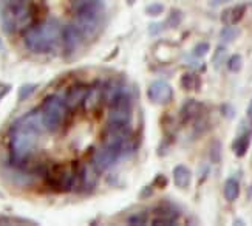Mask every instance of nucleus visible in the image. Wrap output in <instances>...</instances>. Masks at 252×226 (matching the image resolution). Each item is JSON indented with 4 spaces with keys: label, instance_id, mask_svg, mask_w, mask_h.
Segmentation results:
<instances>
[{
    "label": "nucleus",
    "instance_id": "nucleus-1",
    "mask_svg": "<svg viewBox=\"0 0 252 226\" xmlns=\"http://www.w3.org/2000/svg\"><path fill=\"white\" fill-rule=\"evenodd\" d=\"M42 130H45L42 123L40 107L31 110L11 126L9 129V155L14 167L24 169V166L34 157L39 147Z\"/></svg>",
    "mask_w": 252,
    "mask_h": 226
},
{
    "label": "nucleus",
    "instance_id": "nucleus-2",
    "mask_svg": "<svg viewBox=\"0 0 252 226\" xmlns=\"http://www.w3.org/2000/svg\"><path fill=\"white\" fill-rule=\"evenodd\" d=\"M25 47L36 55H45L62 44V28L54 20L31 25L24 31Z\"/></svg>",
    "mask_w": 252,
    "mask_h": 226
},
{
    "label": "nucleus",
    "instance_id": "nucleus-3",
    "mask_svg": "<svg viewBox=\"0 0 252 226\" xmlns=\"http://www.w3.org/2000/svg\"><path fill=\"white\" fill-rule=\"evenodd\" d=\"M31 8L27 0H5L0 8V24L5 33L14 34L31 27Z\"/></svg>",
    "mask_w": 252,
    "mask_h": 226
},
{
    "label": "nucleus",
    "instance_id": "nucleus-4",
    "mask_svg": "<svg viewBox=\"0 0 252 226\" xmlns=\"http://www.w3.org/2000/svg\"><path fill=\"white\" fill-rule=\"evenodd\" d=\"M40 113H42V123L45 130L54 133L59 132L65 126L68 120L70 109L65 99H62L58 95H48L45 99L42 101L40 105Z\"/></svg>",
    "mask_w": 252,
    "mask_h": 226
},
{
    "label": "nucleus",
    "instance_id": "nucleus-5",
    "mask_svg": "<svg viewBox=\"0 0 252 226\" xmlns=\"http://www.w3.org/2000/svg\"><path fill=\"white\" fill-rule=\"evenodd\" d=\"M74 16V25L79 28L81 34L85 40L93 39L101 30L102 17H104V8L102 3H96L90 6H84L81 9H76Z\"/></svg>",
    "mask_w": 252,
    "mask_h": 226
},
{
    "label": "nucleus",
    "instance_id": "nucleus-6",
    "mask_svg": "<svg viewBox=\"0 0 252 226\" xmlns=\"http://www.w3.org/2000/svg\"><path fill=\"white\" fill-rule=\"evenodd\" d=\"M78 170L68 164H54L45 170L47 185L56 192H70L74 189Z\"/></svg>",
    "mask_w": 252,
    "mask_h": 226
},
{
    "label": "nucleus",
    "instance_id": "nucleus-7",
    "mask_svg": "<svg viewBox=\"0 0 252 226\" xmlns=\"http://www.w3.org/2000/svg\"><path fill=\"white\" fill-rule=\"evenodd\" d=\"M102 144L108 146L119 154L128 152L131 146V132L128 126H118V124H107L105 132L102 133Z\"/></svg>",
    "mask_w": 252,
    "mask_h": 226
},
{
    "label": "nucleus",
    "instance_id": "nucleus-8",
    "mask_svg": "<svg viewBox=\"0 0 252 226\" xmlns=\"http://www.w3.org/2000/svg\"><path fill=\"white\" fill-rule=\"evenodd\" d=\"M119 157H121V154H119L118 150L102 144L101 147H97L93 152L92 164L101 172V170H105V169H110L119 160Z\"/></svg>",
    "mask_w": 252,
    "mask_h": 226
},
{
    "label": "nucleus",
    "instance_id": "nucleus-9",
    "mask_svg": "<svg viewBox=\"0 0 252 226\" xmlns=\"http://www.w3.org/2000/svg\"><path fill=\"white\" fill-rule=\"evenodd\" d=\"M172 87L164 81H155L149 85L147 89V98L153 104H159V105H166L172 101Z\"/></svg>",
    "mask_w": 252,
    "mask_h": 226
},
{
    "label": "nucleus",
    "instance_id": "nucleus-10",
    "mask_svg": "<svg viewBox=\"0 0 252 226\" xmlns=\"http://www.w3.org/2000/svg\"><path fill=\"white\" fill-rule=\"evenodd\" d=\"M180 217V211L177 206H173L170 203H161L159 206L155 208V220L152 223L153 225H164V226H169V225H175L177 223V219Z\"/></svg>",
    "mask_w": 252,
    "mask_h": 226
},
{
    "label": "nucleus",
    "instance_id": "nucleus-11",
    "mask_svg": "<svg viewBox=\"0 0 252 226\" xmlns=\"http://www.w3.org/2000/svg\"><path fill=\"white\" fill-rule=\"evenodd\" d=\"M89 89L90 87H87L85 84H74L71 85V87L67 90V93H65V102H67L68 105V109L70 112H74V110H78L79 107L84 105V101H85V96L87 93H89Z\"/></svg>",
    "mask_w": 252,
    "mask_h": 226
},
{
    "label": "nucleus",
    "instance_id": "nucleus-12",
    "mask_svg": "<svg viewBox=\"0 0 252 226\" xmlns=\"http://www.w3.org/2000/svg\"><path fill=\"white\" fill-rule=\"evenodd\" d=\"M97 175H99V170H97L93 164H85L78 170V178H76V185H79L81 191L90 192L97 183Z\"/></svg>",
    "mask_w": 252,
    "mask_h": 226
},
{
    "label": "nucleus",
    "instance_id": "nucleus-13",
    "mask_svg": "<svg viewBox=\"0 0 252 226\" xmlns=\"http://www.w3.org/2000/svg\"><path fill=\"white\" fill-rule=\"evenodd\" d=\"M82 40H84V37L81 34V31H79V28L76 27L74 24L65 27L62 30V42H63V45H65V50H67V53H70V55L81 47Z\"/></svg>",
    "mask_w": 252,
    "mask_h": 226
},
{
    "label": "nucleus",
    "instance_id": "nucleus-14",
    "mask_svg": "<svg viewBox=\"0 0 252 226\" xmlns=\"http://www.w3.org/2000/svg\"><path fill=\"white\" fill-rule=\"evenodd\" d=\"M102 101H104V90L99 85H94V87L89 89V93H87L85 101H84V107H85V110L93 112L102 104Z\"/></svg>",
    "mask_w": 252,
    "mask_h": 226
},
{
    "label": "nucleus",
    "instance_id": "nucleus-15",
    "mask_svg": "<svg viewBox=\"0 0 252 226\" xmlns=\"http://www.w3.org/2000/svg\"><path fill=\"white\" fill-rule=\"evenodd\" d=\"M245 13H246V6L245 5H237L234 8H227L221 14V20L226 25H235L243 19Z\"/></svg>",
    "mask_w": 252,
    "mask_h": 226
},
{
    "label": "nucleus",
    "instance_id": "nucleus-16",
    "mask_svg": "<svg viewBox=\"0 0 252 226\" xmlns=\"http://www.w3.org/2000/svg\"><path fill=\"white\" fill-rule=\"evenodd\" d=\"M173 181H175V185H177L178 188L186 189L192 181L190 170L186 166H183V164H178L177 167L173 169Z\"/></svg>",
    "mask_w": 252,
    "mask_h": 226
},
{
    "label": "nucleus",
    "instance_id": "nucleus-17",
    "mask_svg": "<svg viewBox=\"0 0 252 226\" xmlns=\"http://www.w3.org/2000/svg\"><path fill=\"white\" fill-rule=\"evenodd\" d=\"M249 144H251V130H246V132H243L242 135H240L238 138L234 139L232 150L235 152L237 157H243L248 152Z\"/></svg>",
    "mask_w": 252,
    "mask_h": 226
},
{
    "label": "nucleus",
    "instance_id": "nucleus-18",
    "mask_svg": "<svg viewBox=\"0 0 252 226\" xmlns=\"http://www.w3.org/2000/svg\"><path fill=\"white\" fill-rule=\"evenodd\" d=\"M200 110H201V104L193 101V99H189L181 109V120L183 121H190V120H193V118L198 116Z\"/></svg>",
    "mask_w": 252,
    "mask_h": 226
},
{
    "label": "nucleus",
    "instance_id": "nucleus-19",
    "mask_svg": "<svg viewBox=\"0 0 252 226\" xmlns=\"http://www.w3.org/2000/svg\"><path fill=\"white\" fill-rule=\"evenodd\" d=\"M181 87L188 92H195L200 89V78L195 73H184L181 76Z\"/></svg>",
    "mask_w": 252,
    "mask_h": 226
},
{
    "label": "nucleus",
    "instance_id": "nucleus-20",
    "mask_svg": "<svg viewBox=\"0 0 252 226\" xmlns=\"http://www.w3.org/2000/svg\"><path fill=\"white\" fill-rule=\"evenodd\" d=\"M240 195V185L235 178H229L224 185V197L227 201H235Z\"/></svg>",
    "mask_w": 252,
    "mask_h": 226
},
{
    "label": "nucleus",
    "instance_id": "nucleus-21",
    "mask_svg": "<svg viewBox=\"0 0 252 226\" xmlns=\"http://www.w3.org/2000/svg\"><path fill=\"white\" fill-rule=\"evenodd\" d=\"M240 36V30L235 28L234 25H227L221 30V33H220V39L223 42H232L235 40L237 37Z\"/></svg>",
    "mask_w": 252,
    "mask_h": 226
},
{
    "label": "nucleus",
    "instance_id": "nucleus-22",
    "mask_svg": "<svg viewBox=\"0 0 252 226\" xmlns=\"http://www.w3.org/2000/svg\"><path fill=\"white\" fill-rule=\"evenodd\" d=\"M37 90V85L36 84H24L22 87L19 89V101H25L28 99L30 96Z\"/></svg>",
    "mask_w": 252,
    "mask_h": 226
},
{
    "label": "nucleus",
    "instance_id": "nucleus-23",
    "mask_svg": "<svg viewBox=\"0 0 252 226\" xmlns=\"http://www.w3.org/2000/svg\"><path fill=\"white\" fill-rule=\"evenodd\" d=\"M227 67H229V70L234 71V73L242 70V67H243V59H242V56H240V55H234V56L229 58Z\"/></svg>",
    "mask_w": 252,
    "mask_h": 226
},
{
    "label": "nucleus",
    "instance_id": "nucleus-24",
    "mask_svg": "<svg viewBox=\"0 0 252 226\" xmlns=\"http://www.w3.org/2000/svg\"><path fill=\"white\" fill-rule=\"evenodd\" d=\"M226 56H227V50H226L224 47H218L217 51H215V55H214V59H212L214 65H215L217 68H220Z\"/></svg>",
    "mask_w": 252,
    "mask_h": 226
},
{
    "label": "nucleus",
    "instance_id": "nucleus-25",
    "mask_svg": "<svg viewBox=\"0 0 252 226\" xmlns=\"http://www.w3.org/2000/svg\"><path fill=\"white\" fill-rule=\"evenodd\" d=\"M164 13V5L161 3H152L146 8V14L150 17H158Z\"/></svg>",
    "mask_w": 252,
    "mask_h": 226
},
{
    "label": "nucleus",
    "instance_id": "nucleus-26",
    "mask_svg": "<svg viewBox=\"0 0 252 226\" xmlns=\"http://www.w3.org/2000/svg\"><path fill=\"white\" fill-rule=\"evenodd\" d=\"M96 3H102V0H71V6L76 11V9H81L84 6H90V5H96Z\"/></svg>",
    "mask_w": 252,
    "mask_h": 226
},
{
    "label": "nucleus",
    "instance_id": "nucleus-27",
    "mask_svg": "<svg viewBox=\"0 0 252 226\" xmlns=\"http://www.w3.org/2000/svg\"><path fill=\"white\" fill-rule=\"evenodd\" d=\"M181 24V13L177 11V9H173V11L169 14V19H167V25L175 28V27H178Z\"/></svg>",
    "mask_w": 252,
    "mask_h": 226
},
{
    "label": "nucleus",
    "instance_id": "nucleus-28",
    "mask_svg": "<svg viewBox=\"0 0 252 226\" xmlns=\"http://www.w3.org/2000/svg\"><path fill=\"white\" fill-rule=\"evenodd\" d=\"M127 223L128 225H146L147 220H146L144 214H133V215H130V217L127 219Z\"/></svg>",
    "mask_w": 252,
    "mask_h": 226
},
{
    "label": "nucleus",
    "instance_id": "nucleus-29",
    "mask_svg": "<svg viewBox=\"0 0 252 226\" xmlns=\"http://www.w3.org/2000/svg\"><path fill=\"white\" fill-rule=\"evenodd\" d=\"M207 51H209V44L203 42V44H198L193 48V56L195 58H203V56H206Z\"/></svg>",
    "mask_w": 252,
    "mask_h": 226
},
{
    "label": "nucleus",
    "instance_id": "nucleus-30",
    "mask_svg": "<svg viewBox=\"0 0 252 226\" xmlns=\"http://www.w3.org/2000/svg\"><path fill=\"white\" fill-rule=\"evenodd\" d=\"M214 152H212V160L215 161V163H217V161H220V143H215L214 144Z\"/></svg>",
    "mask_w": 252,
    "mask_h": 226
},
{
    "label": "nucleus",
    "instance_id": "nucleus-31",
    "mask_svg": "<svg viewBox=\"0 0 252 226\" xmlns=\"http://www.w3.org/2000/svg\"><path fill=\"white\" fill-rule=\"evenodd\" d=\"M11 90V87H9V85H5V84H0V99H2L3 98V96L8 93Z\"/></svg>",
    "mask_w": 252,
    "mask_h": 226
},
{
    "label": "nucleus",
    "instance_id": "nucleus-32",
    "mask_svg": "<svg viewBox=\"0 0 252 226\" xmlns=\"http://www.w3.org/2000/svg\"><path fill=\"white\" fill-rule=\"evenodd\" d=\"M231 0H209V3L212 5V6H220V5H226V3H229Z\"/></svg>",
    "mask_w": 252,
    "mask_h": 226
},
{
    "label": "nucleus",
    "instance_id": "nucleus-33",
    "mask_svg": "<svg viewBox=\"0 0 252 226\" xmlns=\"http://www.w3.org/2000/svg\"><path fill=\"white\" fill-rule=\"evenodd\" d=\"M164 27L161 25V24H153V25H150V33L152 34H155V31H157V33H159V31L162 30Z\"/></svg>",
    "mask_w": 252,
    "mask_h": 226
},
{
    "label": "nucleus",
    "instance_id": "nucleus-34",
    "mask_svg": "<svg viewBox=\"0 0 252 226\" xmlns=\"http://www.w3.org/2000/svg\"><path fill=\"white\" fill-rule=\"evenodd\" d=\"M155 181H158V186H159V188H164V186L167 185V183H166V177H164V175H158V177L155 178Z\"/></svg>",
    "mask_w": 252,
    "mask_h": 226
},
{
    "label": "nucleus",
    "instance_id": "nucleus-35",
    "mask_svg": "<svg viewBox=\"0 0 252 226\" xmlns=\"http://www.w3.org/2000/svg\"><path fill=\"white\" fill-rule=\"evenodd\" d=\"M152 195V188H146L141 191V197H150Z\"/></svg>",
    "mask_w": 252,
    "mask_h": 226
},
{
    "label": "nucleus",
    "instance_id": "nucleus-36",
    "mask_svg": "<svg viewBox=\"0 0 252 226\" xmlns=\"http://www.w3.org/2000/svg\"><path fill=\"white\" fill-rule=\"evenodd\" d=\"M248 116L252 120V99H251V102H249V105H248Z\"/></svg>",
    "mask_w": 252,
    "mask_h": 226
},
{
    "label": "nucleus",
    "instance_id": "nucleus-37",
    "mask_svg": "<svg viewBox=\"0 0 252 226\" xmlns=\"http://www.w3.org/2000/svg\"><path fill=\"white\" fill-rule=\"evenodd\" d=\"M3 50H5V44H3L2 37H0V51H3Z\"/></svg>",
    "mask_w": 252,
    "mask_h": 226
},
{
    "label": "nucleus",
    "instance_id": "nucleus-38",
    "mask_svg": "<svg viewBox=\"0 0 252 226\" xmlns=\"http://www.w3.org/2000/svg\"><path fill=\"white\" fill-rule=\"evenodd\" d=\"M127 3L128 5H133V3H136V0H127Z\"/></svg>",
    "mask_w": 252,
    "mask_h": 226
},
{
    "label": "nucleus",
    "instance_id": "nucleus-39",
    "mask_svg": "<svg viewBox=\"0 0 252 226\" xmlns=\"http://www.w3.org/2000/svg\"><path fill=\"white\" fill-rule=\"evenodd\" d=\"M27 2H28V0H27Z\"/></svg>",
    "mask_w": 252,
    "mask_h": 226
}]
</instances>
